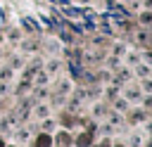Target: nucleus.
Returning a JSON list of instances; mask_svg holds the SVG:
<instances>
[{"instance_id": "nucleus-1", "label": "nucleus", "mask_w": 152, "mask_h": 147, "mask_svg": "<svg viewBox=\"0 0 152 147\" xmlns=\"http://www.w3.org/2000/svg\"><path fill=\"white\" fill-rule=\"evenodd\" d=\"M50 145H52L50 135H38V140H36V147H50Z\"/></svg>"}, {"instance_id": "nucleus-2", "label": "nucleus", "mask_w": 152, "mask_h": 147, "mask_svg": "<svg viewBox=\"0 0 152 147\" xmlns=\"http://www.w3.org/2000/svg\"><path fill=\"white\" fill-rule=\"evenodd\" d=\"M76 142H78V147H88V145H90V135H88V133H83V135H78V140H76Z\"/></svg>"}, {"instance_id": "nucleus-3", "label": "nucleus", "mask_w": 152, "mask_h": 147, "mask_svg": "<svg viewBox=\"0 0 152 147\" xmlns=\"http://www.w3.org/2000/svg\"><path fill=\"white\" fill-rule=\"evenodd\" d=\"M57 140H59V147H69V135L66 133H59Z\"/></svg>"}, {"instance_id": "nucleus-4", "label": "nucleus", "mask_w": 152, "mask_h": 147, "mask_svg": "<svg viewBox=\"0 0 152 147\" xmlns=\"http://www.w3.org/2000/svg\"><path fill=\"white\" fill-rule=\"evenodd\" d=\"M0 147H5V142H2V140H0Z\"/></svg>"}]
</instances>
